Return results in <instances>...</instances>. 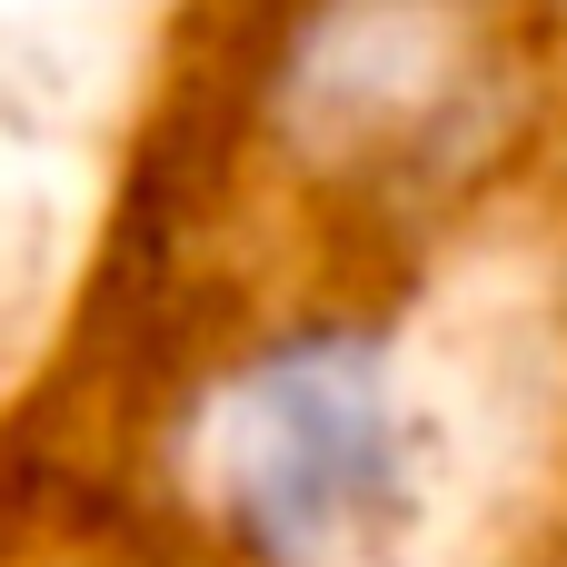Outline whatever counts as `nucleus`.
Segmentation results:
<instances>
[{
  "label": "nucleus",
  "mask_w": 567,
  "mask_h": 567,
  "mask_svg": "<svg viewBox=\"0 0 567 567\" xmlns=\"http://www.w3.org/2000/svg\"><path fill=\"white\" fill-rule=\"evenodd\" d=\"M209 449H219L239 538L269 548L279 567L359 558L409 508L399 379H389V349L359 329H319L239 369L209 419Z\"/></svg>",
  "instance_id": "obj_1"
}]
</instances>
